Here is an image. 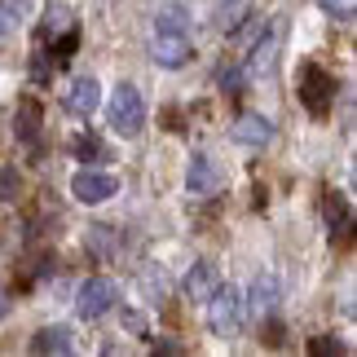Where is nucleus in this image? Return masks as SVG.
Masks as SVG:
<instances>
[{"instance_id": "4be33fe9", "label": "nucleus", "mask_w": 357, "mask_h": 357, "mask_svg": "<svg viewBox=\"0 0 357 357\" xmlns=\"http://www.w3.org/2000/svg\"><path fill=\"white\" fill-rule=\"evenodd\" d=\"M9 313V300H5V287H0V318H5Z\"/></svg>"}, {"instance_id": "ddd939ff", "label": "nucleus", "mask_w": 357, "mask_h": 357, "mask_svg": "<svg viewBox=\"0 0 357 357\" xmlns=\"http://www.w3.org/2000/svg\"><path fill=\"white\" fill-rule=\"evenodd\" d=\"M18 137L22 142H36L40 137V102H31V98L18 102Z\"/></svg>"}, {"instance_id": "0eeeda50", "label": "nucleus", "mask_w": 357, "mask_h": 357, "mask_svg": "<svg viewBox=\"0 0 357 357\" xmlns=\"http://www.w3.org/2000/svg\"><path fill=\"white\" fill-rule=\"evenodd\" d=\"M278 300H282V287H278V278H273V273H256V282H252V296H247L243 305L252 309L256 318H273V313H278Z\"/></svg>"}, {"instance_id": "6e6552de", "label": "nucleus", "mask_w": 357, "mask_h": 357, "mask_svg": "<svg viewBox=\"0 0 357 357\" xmlns=\"http://www.w3.org/2000/svg\"><path fill=\"white\" fill-rule=\"evenodd\" d=\"M185 185H190V195H199V199L216 195V190H221V168H216V159L212 155H195V159H190Z\"/></svg>"}, {"instance_id": "7ed1b4c3", "label": "nucleus", "mask_w": 357, "mask_h": 357, "mask_svg": "<svg viewBox=\"0 0 357 357\" xmlns=\"http://www.w3.org/2000/svg\"><path fill=\"white\" fill-rule=\"evenodd\" d=\"M115 296H119V291H115L111 278H89V282L75 291V313H79L84 322H98V318H106V313L115 309Z\"/></svg>"}, {"instance_id": "dca6fc26", "label": "nucleus", "mask_w": 357, "mask_h": 357, "mask_svg": "<svg viewBox=\"0 0 357 357\" xmlns=\"http://www.w3.org/2000/svg\"><path fill=\"white\" fill-rule=\"evenodd\" d=\"M243 9H247V0H234V5H221V9H216V26H221V31H234V26L243 22V18H238Z\"/></svg>"}, {"instance_id": "f257e3e1", "label": "nucleus", "mask_w": 357, "mask_h": 357, "mask_svg": "<svg viewBox=\"0 0 357 357\" xmlns=\"http://www.w3.org/2000/svg\"><path fill=\"white\" fill-rule=\"evenodd\" d=\"M247 322V305H243V291L238 287H216L208 296V326L221 340H234Z\"/></svg>"}, {"instance_id": "2eb2a0df", "label": "nucleus", "mask_w": 357, "mask_h": 357, "mask_svg": "<svg viewBox=\"0 0 357 357\" xmlns=\"http://www.w3.org/2000/svg\"><path fill=\"white\" fill-rule=\"evenodd\" d=\"M155 31H185V9H181V5H168V9H159V18H155Z\"/></svg>"}, {"instance_id": "aec40b11", "label": "nucleus", "mask_w": 357, "mask_h": 357, "mask_svg": "<svg viewBox=\"0 0 357 357\" xmlns=\"http://www.w3.org/2000/svg\"><path fill=\"white\" fill-rule=\"evenodd\" d=\"M322 9H326V13H335V18H344V22H349L357 5H353V0H322Z\"/></svg>"}, {"instance_id": "f8f14e48", "label": "nucleus", "mask_w": 357, "mask_h": 357, "mask_svg": "<svg viewBox=\"0 0 357 357\" xmlns=\"http://www.w3.org/2000/svg\"><path fill=\"white\" fill-rule=\"evenodd\" d=\"M75 344H71V331L66 326H45V331H36L31 335V353H71Z\"/></svg>"}, {"instance_id": "f3484780", "label": "nucleus", "mask_w": 357, "mask_h": 357, "mask_svg": "<svg viewBox=\"0 0 357 357\" xmlns=\"http://www.w3.org/2000/svg\"><path fill=\"white\" fill-rule=\"evenodd\" d=\"M18 199V168H0V203Z\"/></svg>"}, {"instance_id": "412c9836", "label": "nucleus", "mask_w": 357, "mask_h": 357, "mask_svg": "<svg viewBox=\"0 0 357 357\" xmlns=\"http://www.w3.org/2000/svg\"><path fill=\"white\" fill-rule=\"evenodd\" d=\"M309 349H313V353H344V344H340V340H313Z\"/></svg>"}, {"instance_id": "9b49d317", "label": "nucleus", "mask_w": 357, "mask_h": 357, "mask_svg": "<svg viewBox=\"0 0 357 357\" xmlns=\"http://www.w3.org/2000/svg\"><path fill=\"white\" fill-rule=\"evenodd\" d=\"M216 287H221V273H216V265H208V260H199V265L185 273V296L190 300H208Z\"/></svg>"}, {"instance_id": "4468645a", "label": "nucleus", "mask_w": 357, "mask_h": 357, "mask_svg": "<svg viewBox=\"0 0 357 357\" xmlns=\"http://www.w3.org/2000/svg\"><path fill=\"white\" fill-rule=\"evenodd\" d=\"M22 22V5L18 0H0V40H9Z\"/></svg>"}, {"instance_id": "423d86ee", "label": "nucleus", "mask_w": 357, "mask_h": 357, "mask_svg": "<svg viewBox=\"0 0 357 357\" xmlns=\"http://www.w3.org/2000/svg\"><path fill=\"white\" fill-rule=\"evenodd\" d=\"M71 195L79 203H106L111 195H119V185H115V176H106V172H75L71 176Z\"/></svg>"}, {"instance_id": "20e7f679", "label": "nucleus", "mask_w": 357, "mask_h": 357, "mask_svg": "<svg viewBox=\"0 0 357 357\" xmlns=\"http://www.w3.org/2000/svg\"><path fill=\"white\" fill-rule=\"evenodd\" d=\"M300 102L309 106L313 115H326L335 106V79L322 71V66H305V71H300Z\"/></svg>"}, {"instance_id": "a211bd4d", "label": "nucleus", "mask_w": 357, "mask_h": 357, "mask_svg": "<svg viewBox=\"0 0 357 357\" xmlns=\"http://www.w3.org/2000/svg\"><path fill=\"white\" fill-rule=\"evenodd\" d=\"M71 150H75V155H93V159H102V142H98V137H75Z\"/></svg>"}, {"instance_id": "1a4fd4ad", "label": "nucleus", "mask_w": 357, "mask_h": 357, "mask_svg": "<svg viewBox=\"0 0 357 357\" xmlns=\"http://www.w3.org/2000/svg\"><path fill=\"white\" fill-rule=\"evenodd\" d=\"M102 106V84L93 75H84V79H75L71 89H66V111L71 115H79V119H89L93 111Z\"/></svg>"}, {"instance_id": "f03ea898", "label": "nucleus", "mask_w": 357, "mask_h": 357, "mask_svg": "<svg viewBox=\"0 0 357 357\" xmlns=\"http://www.w3.org/2000/svg\"><path fill=\"white\" fill-rule=\"evenodd\" d=\"M106 119H111V128L119 137H137V132L146 128V102H142V93H137L132 84H119L111 106H106Z\"/></svg>"}, {"instance_id": "6ab92c4d", "label": "nucleus", "mask_w": 357, "mask_h": 357, "mask_svg": "<svg viewBox=\"0 0 357 357\" xmlns=\"http://www.w3.org/2000/svg\"><path fill=\"white\" fill-rule=\"evenodd\" d=\"M326 216H331V229L340 225V234H344V225H349V216H344V203H340V199H326Z\"/></svg>"}, {"instance_id": "9d476101", "label": "nucleus", "mask_w": 357, "mask_h": 357, "mask_svg": "<svg viewBox=\"0 0 357 357\" xmlns=\"http://www.w3.org/2000/svg\"><path fill=\"white\" fill-rule=\"evenodd\" d=\"M234 142H243V146H269L273 142V119H265V115H238L234 119Z\"/></svg>"}, {"instance_id": "39448f33", "label": "nucleus", "mask_w": 357, "mask_h": 357, "mask_svg": "<svg viewBox=\"0 0 357 357\" xmlns=\"http://www.w3.org/2000/svg\"><path fill=\"white\" fill-rule=\"evenodd\" d=\"M150 58H155V66H163V71L185 66V62H190V40H185V31H155Z\"/></svg>"}]
</instances>
